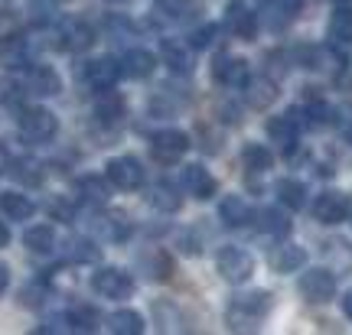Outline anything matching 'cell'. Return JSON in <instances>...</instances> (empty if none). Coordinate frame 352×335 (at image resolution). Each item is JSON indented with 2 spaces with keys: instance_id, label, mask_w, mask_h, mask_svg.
Here are the masks:
<instances>
[{
  "instance_id": "obj_27",
  "label": "cell",
  "mask_w": 352,
  "mask_h": 335,
  "mask_svg": "<svg viewBox=\"0 0 352 335\" xmlns=\"http://www.w3.org/2000/svg\"><path fill=\"white\" fill-rule=\"evenodd\" d=\"M219 215H222L226 224H232V228H241V224L252 222V209H248V202L239 199V196H228V199L219 205Z\"/></svg>"
},
{
  "instance_id": "obj_19",
  "label": "cell",
  "mask_w": 352,
  "mask_h": 335,
  "mask_svg": "<svg viewBox=\"0 0 352 335\" xmlns=\"http://www.w3.org/2000/svg\"><path fill=\"white\" fill-rule=\"evenodd\" d=\"M248 88V104H252L254 111H264V108H271L277 101V82L274 78H267V75H254L245 82Z\"/></svg>"
},
{
  "instance_id": "obj_17",
  "label": "cell",
  "mask_w": 352,
  "mask_h": 335,
  "mask_svg": "<svg viewBox=\"0 0 352 335\" xmlns=\"http://www.w3.org/2000/svg\"><path fill=\"white\" fill-rule=\"evenodd\" d=\"M267 264H271V270H277V273H294L307 264V251H303L300 244H277V248H271V254H267Z\"/></svg>"
},
{
  "instance_id": "obj_16",
  "label": "cell",
  "mask_w": 352,
  "mask_h": 335,
  "mask_svg": "<svg viewBox=\"0 0 352 335\" xmlns=\"http://www.w3.org/2000/svg\"><path fill=\"white\" fill-rule=\"evenodd\" d=\"M160 56H164L170 72H179V75L192 72V46L183 43V39H164L160 43Z\"/></svg>"
},
{
  "instance_id": "obj_9",
  "label": "cell",
  "mask_w": 352,
  "mask_h": 335,
  "mask_svg": "<svg viewBox=\"0 0 352 335\" xmlns=\"http://www.w3.org/2000/svg\"><path fill=\"white\" fill-rule=\"evenodd\" d=\"M314 218L323 224H340L349 218V196L342 192H323L314 202Z\"/></svg>"
},
{
  "instance_id": "obj_33",
  "label": "cell",
  "mask_w": 352,
  "mask_h": 335,
  "mask_svg": "<svg viewBox=\"0 0 352 335\" xmlns=\"http://www.w3.org/2000/svg\"><path fill=\"white\" fill-rule=\"evenodd\" d=\"M140 264L151 270L147 277H153V280H170V273H173V261L166 257L164 251H151V257L144 254V257H140Z\"/></svg>"
},
{
  "instance_id": "obj_41",
  "label": "cell",
  "mask_w": 352,
  "mask_h": 335,
  "mask_svg": "<svg viewBox=\"0 0 352 335\" xmlns=\"http://www.w3.org/2000/svg\"><path fill=\"white\" fill-rule=\"evenodd\" d=\"M342 310H346V316L352 319V293H346V299H342Z\"/></svg>"
},
{
  "instance_id": "obj_14",
  "label": "cell",
  "mask_w": 352,
  "mask_h": 335,
  "mask_svg": "<svg viewBox=\"0 0 352 335\" xmlns=\"http://www.w3.org/2000/svg\"><path fill=\"white\" fill-rule=\"evenodd\" d=\"M124 114H127V104L124 98L118 95V91H101L98 101H95V121L104 127H118L121 121H124Z\"/></svg>"
},
{
  "instance_id": "obj_25",
  "label": "cell",
  "mask_w": 352,
  "mask_h": 335,
  "mask_svg": "<svg viewBox=\"0 0 352 335\" xmlns=\"http://www.w3.org/2000/svg\"><path fill=\"white\" fill-rule=\"evenodd\" d=\"M108 329H111L114 335H140L144 332V316L134 310H118V312H111Z\"/></svg>"
},
{
  "instance_id": "obj_30",
  "label": "cell",
  "mask_w": 352,
  "mask_h": 335,
  "mask_svg": "<svg viewBox=\"0 0 352 335\" xmlns=\"http://www.w3.org/2000/svg\"><path fill=\"white\" fill-rule=\"evenodd\" d=\"M329 36L342 39V43H352V7L349 3H340V10L333 13V20H329Z\"/></svg>"
},
{
  "instance_id": "obj_39",
  "label": "cell",
  "mask_w": 352,
  "mask_h": 335,
  "mask_svg": "<svg viewBox=\"0 0 352 335\" xmlns=\"http://www.w3.org/2000/svg\"><path fill=\"white\" fill-rule=\"evenodd\" d=\"M307 3H310V0H277L280 13H287V16H297V13H300Z\"/></svg>"
},
{
  "instance_id": "obj_11",
  "label": "cell",
  "mask_w": 352,
  "mask_h": 335,
  "mask_svg": "<svg viewBox=\"0 0 352 335\" xmlns=\"http://www.w3.org/2000/svg\"><path fill=\"white\" fill-rule=\"evenodd\" d=\"M59 46L65 52H85L95 46V30L85 23V20H65L63 30H59Z\"/></svg>"
},
{
  "instance_id": "obj_6",
  "label": "cell",
  "mask_w": 352,
  "mask_h": 335,
  "mask_svg": "<svg viewBox=\"0 0 352 335\" xmlns=\"http://www.w3.org/2000/svg\"><path fill=\"white\" fill-rule=\"evenodd\" d=\"M297 290H300V297L307 299V303H327V299H333L336 277H333L329 270H323V267H314V270H307L300 277Z\"/></svg>"
},
{
  "instance_id": "obj_43",
  "label": "cell",
  "mask_w": 352,
  "mask_h": 335,
  "mask_svg": "<svg viewBox=\"0 0 352 335\" xmlns=\"http://www.w3.org/2000/svg\"><path fill=\"white\" fill-rule=\"evenodd\" d=\"M111 3H131V0H111Z\"/></svg>"
},
{
  "instance_id": "obj_35",
  "label": "cell",
  "mask_w": 352,
  "mask_h": 335,
  "mask_svg": "<svg viewBox=\"0 0 352 335\" xmlns=\"http://www.w3.org/2000/svg\"><path fill=\"white\" fill-rule=\"evenodd\" d=\"M0 62L7 65V69H16V65L23 62V43H20L16 36L0 43Z\"/></svg>"
},
{
  "instance_id": "obj_36",
  "label": "cell",
  "mask_w": 352,
  "mask_h": 335,
  "mask_svg": "<svg viewBox=\"0 0 352 335\" xmlns=\"http://www.w3.org/2000/svg\"><path fill=\"white\" fill-rule=\"evenodd\" d=\"M215 33H219V30H215L212 23L199 26V30H192V36H189V46H192V49H209V46L215 43Z\"/></svg>"
},
{
  "instance_id": "obj_44",
  "label": "cell",
  "mask_w": 352,
  "mask_h": 335,
  "mask_svg": "<svg viewBox=\"0 0 352 335\" xmlns=\"http://www.w3.org/2000/svg\"><path fill=\"white\" fill-rule=\"evenodd\" d=\"M333 3H352V0H333Z\"/></svg>"
},
{
  "instance_id": "obj_13",
  "label": "cell",
  "mask_w": 352,
  "mask_h": 335,
  "mask_svg": "<svg viewBox=\"0 0 352 335\" xmlns=\"http://www.w3.org/2000/svg\"><path fill=\"white\" fill-rule=\"evenodd\" d=\"M267 137H271L274 143H280L284 150L297 147V137H300V117H297V111L271 117V121H267Z\"/></svg>"
},
{
  "instance_id": "obj_28",
  "label": "cell",
  "mask_w": 352,
  "mask_h": 335,
  "mask_svg": "<svg viewBox=\"0 0 352 335\" xmlns=\"http://www.w3.org/2000/svg\"><path fill=\"white\" fill-rule=\"evenodd\" d=\"M147 199H151L153 209H160V211H179V205H183L179 192H176L170 183H157V186H151Z\"/></svg>"
},
{
  "instance_id": "obj_24",
  "label": "cell",
  "mask_w": 352,
  "mask_h": 335,
  "mask_svg": "<svg viewBox=\"0 0 352 335\" xmlns=\"http://www.w3.org/2000/svg\"><path fill=\"white\" fill-rule=\"evenodd\" d=\"M258 231L267 238H284L290 231V222L287 215L280 209H261L258 211Z\"/></svg>"
},
{
  "instance_id": "obj_3",
  "label": "cell",
  "mask_w": 352,
  "mask_h": 335,
  "mask_svg": "<svg viewBox=\"0 0 352 335\" xmlns=\"http://www.w3.org/2000/svg\"><path fill=\"white\" fill-rule=\"evenodd\" d=\"M215 270L222 273V280H228V284H245L254 270V261L248 251L228 244V248H222L215 254Z\"/></svg>"
},
{
  "instance_id": "obj_2",
  "label": "cell",
  "mask_w": 352,
  "mask_h": 335,
  "mask_svg": "<svg viewBox=\"0 0 352 335\" xmlns=\"http://www.w3.org/2000/svg\"><path fill=\"white\" fill-rule=\"evenodd\" d=\"M16 124H20V134L26 140H52L56 130H59V121H56V114L46 111V108H26V111L16 114Z\"/></svg>"
},
{
  "instance_id": "obj_42",
  "label": "cell",
  "mask_w": 352,
  "mask_h": 335,
  "mask_svg": "<svg viewBox=\"0 0 352 335\" xmlns=\"http://www.w3.org/2000/svg\"><path fill=\"white\" fill-rule=\"evenodd\" d=\"M7 241H10V231H7V228H3V222H0V248H3Z\"/></svg>"
},
{
  "instance_id": "obj_38",
  "label": "cell",
  "mask_w": 352,
  "mask_h": 335,
  "mask_svg": "<svg viewBox=\"0 0 352 335\" xmlns=\"http://www.w3.org/2000/svg\"><path fill=\"white\" fill-rule=\"evenodd\" d=\"M333 121L346 130V134H352V104H346V108H340V111L333 114Z\"/></svg>"
},
{
  "instance_id": "obj_4",
  "label": "cell",
  "mask_w": 352,
  "mask_h": 335,
  "mask_svg": "<svg viewBox=\"0 0 352 335\" xmlns=\"http://www.w3.org/2000/svg\"><path fill=\"white\" fill-rule=\"evenodd\" d=\"M91 290L104 299H127L134 293V280H131V273L118 270V267H101L91 277Z\"/></svg>"
},
{
  "instance_id": "obj_20",
  "label": "cell",
  "mask_w": 352,
  "mask_h": 335,
  "mask_svg": "<svg viewBox=\"0 0 352 335\" xmlns=\"http://www.w3.org/2000/svg\"><path fill=\"white\" fill-rule=\"evenodd\" d=\"M157 13L164 20H173V23H192L199 20V0H157Z\"/></svg>"
},
{
  "instance_id": "obj_8",
  "label": "cell",
  "mask_w": 352,
  "mask_h": 335,
  "mask_svg": "<svg viewBox=\"0 0 352 335\" xmlns=\"http://www.w3.org/2000/svg\"><path fill=\"white\" fill-rule=\"evenodd\" d=\"M212 78L215 85L222 88H241L252 75H248V62L239 59V56H219L212 62Z\"/></svg>"
},
{
  "instance_id": "obj_34",
  "label": "cell",
  "mask_w": 352,
  "mask_h": 335,
  "mask_svg": "<svg viewBox=\"0 0 352 335\" xmlns=\"http://www.w3.org/2000/svg\"><path fill=\"white\" fill-rule=\"evenodd\" d=\"M98 224H101V235L108 241H124L127 238V218L118 215V211H111L108 218H98Z\"/></svg>"
},
{
  "instance_id": "obj_22",
  "label": "cell",
  "mask_w": 352,
  "mask_h": 335,
  "mask_svg": "<svg viewBox=\"0 0 352 335\" xmlns=\"http://www.w3.org/2000/svg\"><path fill=\"white\" fill-rule=\"evenodd\" d=\"M76 192H78V199L88 202V205H104L108 202V183L98 179V176H78Z\"/></svg>"
},
{
  "instance_id": "obj_15",
  "label": "cell",
  "mask_w": 352,
  "mask_h": 335,
  "mask_svg": "<svg viewBox=\"0 0 352 335\" xmlns=\"http://www.w3.org/2000/svg\"><path fill=\"white\" fill-rule=\"evenodd\" d=\"M226 26H228V33H235L239 39H252L254 26H258L254 10H248V3H245V0H232V3H228V10H226Z\"/></svg>"
},
{
  "instance_id": "obj_37",
  "label": "cell",
  "mask_w": 352,
  "mask_h": 335,
  "mask_svg": "<svg viewBox=\"0 0 352 335\" xmlns=\"http://www.w3.org/2000/svg\"><path fill=\"white\" fill-rule=\"evenodd\" d=\"M72 248L76 251H69V254H72L76 261H95V257H98V248H95L91 241H82V238H78V241H72Z\"/></svg>"
},
{
  "instance_id": "obj_10",
  "label": "cell",
  "mask_w": 352,
  "mask_h": 335,
  "mask_svg": "<svg viewBox=\"0 0 352 335\" xmlns=\"http://www.w3.org/2000/svg\"><path fill=\"white\" fill-rule=\"evenodd\" d=\"M82 78H85L88 88H95V91H108V88L118 85V78H121V65L114 62V59H95V62H85Z\"/></svg>"
},
{
  "instance_id": "obj_23",
  "label": "cell",
  "mask_w": 352,
  "mask_h": 335,
  "mask_svg": "<svg viewBox=\"0 0 352 335\" xmlns=\"http://www.w3.org/2000/svg\"><path fill=\"white\" fill-rule=\"evenodd\" d=\"M23 244L33 254H52L56 251V231H52L50 224H33V228H26Z\"/></svg>"
},
{
  "instance_id": "obj_5",
  "label": "cell",
  "mask_w": 352,
  "mask_h": 335,
  "mask_svg": "<svg viewBox=\"0 0 352 335\" xmlns=\"http://www.w3.org/2000/svg\"><path fill=\"white\" fill-rule=\"evenodd\" d=\"M104 179H108L114 189L134 192V189L144 186V166H140V160H134V157H114V160L104 166Z\"/></svg>"
},
{
  "instance_id": "obj_40",
  "label": "cell",
  "mask_w": 352,
  "mask_h": 335,
  "mask_svg": "<svg viewBox=\"0 0 352 335\" xmlns=\"http://www.w3.org/2000/svg\"><path fill=\"white\" fill-rule=\"evenodd\" d=\"M7 284H10V267H7V264H0V293L7 290Z\"/></svg>"
},
{
  "instance_id": "obj_12",
  "label": "cell",
  "mask_w": 352,
  "mask_h": 335,
  "mask_svg": "<svg viewBox=\"0 0 352 335\" xmlns=\"http://www.w3.org/2000/svg\"><path fill=\"white\" fill-rule=\"evenodd\" d=\"M26 91L30 95H59L63 91V78L52 65H30L26 69Z\"/></svg>"
},
{
  "instance_id": "obj_26",
  "label": "cell",
  "mask_w": 352,
  "mask_h": 335,
  "mask_svg": "<svg viewBox=\"0 0 352 335\" xmlns=\"http://www.w3.org/2000/svg\"><path fill=\"white\" fill-rule=\"evenodd\" d=\"M0 211L13 222H26L33 215V202L20 196V192H0Z\"/></svg>"
},
{
  "instance_id": "obj_31",
  "label": "cell",
  "mask_w": 352,
  "mask_h": 335,
  "mask_svg": "<svg viewBox=\"0 0 352 335\" xmlns=\"http://www.w3.org/2000/svg\"><path fill=\"white\" fill-rule=\"evenodd\" d=\"M69 329L72 332H95L98 329V312L91 306H72L69 310Z\"/></svg>"
},
{
  "instance_id": "obj_32",
  "label": "cell",
  "mask_w": 352,
  "mask_h": 335,
  "mask_svg": "<svg viewBox=\"0 0 352 335\" xmlns=\"http://www.w3.org/2000/svg\"><path fill=\"white\" fill-rule=\"evenodd\" d=\"M241 160H245V166H248V170H258V173H264V170H271L274 157H271V150L261 147V143H248V147L241 150Z\"/></svg>"
},
{
  "instance_id": "obj_1",
  "label": "cell",
  "mask_w": 352,
  "mask_h": 335,
  "mask_svg": "<svg viewBox=\"0 0 352 335\" xmlns=\"http://www.w3.org/2000/svg\"><path fill=\"white\" fill-rule=\"evenodd\" d=\"M271 310V293H245V297H235L232 299V310H228V323L235 329H254L252 323H258L264 312Z\"/></svg>"
},
{
  "instance_id": "obj_7",
  "label": "cell",
  "mask_w": 352,
  "mask_h": 335,
  "mask_svg": "<svg viewBox=\"0 0 352 335\" xmlns=\"http://www.w3.org/2000/svg\"><path fill=\"white\" fill-rule=\"evenodd\" d=\"M189 150V137L183 130H160L151 137V153L157 163H176Z\"/></svg>"
},
{
  "instance_id": "obj_29",
  "label": "cell",
  "mask_w": 352,
  "mask_h": 335,
  "mask_svg": "<svg viewBox=\"0 0 352 335\" xmlns=\"http://www.w3.org/2000/svg\"><path fill=\"white\" fill-rule=\"evenodd\" d=\"M277 199L284 202L287 209H303L307 205V186L297 179H280L277 183Z\"/></svg>"
},
{
  "instance_id": "obj_18",
  "label": "cell",
  "mask_w": 352,
  "mask_h": 335,
  "mask_svg": "<svg viewBox=\"0 0 352 335\" xmlns=\"http://www.w3.org/2000/svg\"><path fill=\"white\" fill-rule=\"evenodd\" d=\"M183 186H186L189 196H196V199H212L219 183H215V176L209 170H202V166H186L183 170Z\"/></svg>"
},
{
  "instance_id": "obj_21",
  "label": "cell",
  "mask_w": 352,
  "mask_h": 335,
  "mask_svg": "<svg viewBox=\"0 0 352 335\" xmlns=\"http://www.w3.org/2000/svg\"><path fill=\"white\" fill-rule=\"evenodd\" d=\"M153 65H157V59L147 49H127L124 59H121V72L131 75V78H147L153 72Z\"/></svg>"
}]
</instances>
